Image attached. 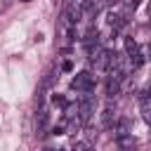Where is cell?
Returning a JSON list of instances; mask_svg holds the SVG:
<instances>
[{"label":"cell","mask_w":151,"mask_h":151,"mask_svg":"<svg viewBox=\"0 0 151 151\" xmlns=\"http://www.w3.org/2000/svg\"><path fill=\"white\" fill-rule=\"evenodd\" d=\"M109 24H111L113 28H120L125 21H123V17H118V14H113V12H111V14H109Z\"/></svg>","instance_id":"cell-9"},{"label":"cell","mask_w":151,"mask_h":151,"mask_svg":"<svg viewBox=\"0 0 151 151\" xmlns=\"http://www.w3.org/2000/svg\"><path fill=\"white\" fill-rule=\"evenodd\" d=\"M42 151H54V149H52V146H45V149H42Z\"/></svg>","instance_id":"cell-14"},{"label":"cell","mask_w":151,"mask_h":151,"mask_svg":"<svg viewBox=\"0 0 151 151\" xmlns=\"http://www.w3.org/2000/svg\"><path fill=\"white\" fill-rule=\"evenodd\" d=\"M130 127H132L130 118H118V123H116L113 132H116V137H125V134H130Z\"/></svg>","instance_id":"cell-4"},{"label":"cell","mask_w":151,"mask_h":151,"mask_svg":"<svg viewBox=\"0 0 151 151\" xmlns=\"http://www.w3.org/2000/svg\"><path fill=\"white\" fill-rule=\"evenodd\" d=\"M113 113H116V111H113L111 106H109V109H104V116H101V125H104V127H109V125H111V120H113Z\"/></svg>","instance_id":"cell-8"},{"label":"cell","mask_w":151,"mask_h":151,"mask_svg":"<svg viewBox=\"0 0 151 151\" xmlns=\"http://www.w3.org/2000/svg\"><path fill=\"white\" fill-rule=\"evenodd\" d=\"M118 146H120V149H134V139H132L130 134H125V137H118Z\"/></svg>","instance_id":"cell-7"},{"label":"cell","mask_w":151,"mask_h":151,"mask_svg":"<svg viewBox=\"0 0 151 151\" xmlns=\"http://www.w3.org/2000/svg\"><path fill=\"white\" fill-rule=\"evenodd\" d=\"M125 52H127L130 57H132V54L137 52V42H134L132 38H127V40H125Z\"/></svg>","instance_id":"cell-10"},{"label":"cell","mask_w":151,"mask_h":151,"mask_svg":"<svg viewBox=\"0 0 151 151\" xmlns=\"http://www.w3.org/2000/svg\"><path fill=\"white\" fill-rule=\"evenodd\" d=\"M52 101H54L57 106H66V99H64V97H59V94H54V97H52Z\"/></svg>","instance_id":"cell-11"},{"label":"cell","mask_w":151,"mask_h":151,"mask_svg":"<svg viewBox=\"0 0 151 151\" xmlns=\"http://www.w3.org/2000/svg\"><path fill=\"white\" fill-rule=\"evenodd\" d=\"M118 92H120V80L111 76V78L106 80V97H116Z\"/></svg>","instance_id":"cell-5"},{"label":"cell","mask_w":151,"mask_h":151,"mask_svg":"<svg viewBox=\"0 0 151 151\" xmlns=\"http://www.w3.org/2000/svg\"><path fill=\"white\" fill-rule=\"evenodd\" d=\"M24 2H28V0H24Z\"/></svg>","instance_id":"cell-17"},{"label":"cell","mask_w":151,"mask_h":151,"mask_svg":"<svg viewBox=\"0 0 151 151\" xmlns=\"http://www.w3.org/2000/svg\"><path fill=\"white\" fill-rule=\"evenodd\" d=\"M109 2H118V0H109Z\"/></svg>","instance_id":"cell-15"},{"label":"cell","mask_w":151,"mask_h":151,"mask_svg":"<svg viewBox=\"0 0 151 151\" xmlns=\"http://www.w3.org/2000/svg\"><path fill=\"white\" fill-rule=\"evenodd\" d=\"M61 68H64V71H71V68H73V64H71V61H64V64H61Z\"/></svg>","instance_id":"cell-12"},{"label":"cell","mask_w":151,"mask_h":151,"mask_svg":"<svg viewBox=\"0 0 151 151\" xmlns=\"http://www.w3.org/2000/svg\"><path fill=\"white\" fill-rule=\"evenodd\" d=\"M97 12H99V5H97L94 0H83V5H80V14H83L85 19H94Z\"/></svg>","instance_id":"cell-3"},{"label":"cell","mask_w":151,"mask_h":151,"mask_svg":"<svg viewBox=\"0 0 151 151\" xmlns=\"http://www.w3.org/2000/svg\"><path fill=\"white\" fill-rule=\"evenodd\" d=\"M76 111H78V123H85V120L94 113V99H92V97H85V99L78 104Z\"/></svg>","instance_id":"cell-2"},{"label":"cell","mask_w":151,"mask_h":151,"mask_svg":"<svg viewBox=\"0 0 151 151\" xmlns=\"http://www.w3.org/2000/svg\"><path fill=\"white\" fill-rule=\"evenodd\" d=\"M149 54H151V47H149Z\"/></svg>","instance_id":"cell-16"},{"label":"cell","mask_w":151,"mask_h":151,"mask_svg":"<svg viewBox=\"0 0 151 151\" xmlns=\"http://www.w3.org/2000/svg\"><path fill=\"white\" fill-rule=\"evenodd\" d=\"M47 123H50V116H47L45 111H40V113H38V120H35V130H38V134H45Z\"/></svg>","instance_id":"cell-6"},{"label":"cell","mask_w":151,"mask_h":151,"mask_svg":"<svg viewBox=\"0 0 151 151\" xmlns=\"http://www.w3.org/2000/svg\"><path fill=\"white\" fill-rule=\"evenodd\" d=\"M71 90H76V92H85V94H90L92 90H94V78L87 73V71H83V73H78L73 80H71Z\"/></svg>","instance_id":"cell-1"},{"label":"cell","mask_w":151,"mask_h":151,"mask_svg":"<svg viewBox=\"0 0 151 151\" xmlns=\"http://www.w3.org/2000/svg\"><path fill=\"white\" fill-rule=\"evenodd\" d=\"M73 151H87V146H85V144H76V146H73Z\"/></svg>","instance_id":"cell-13"}]
</instances>
